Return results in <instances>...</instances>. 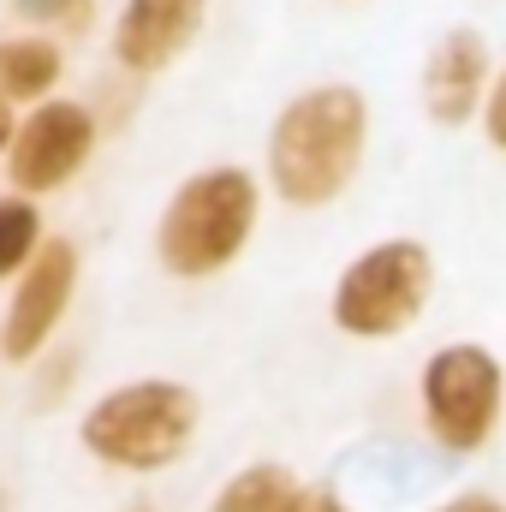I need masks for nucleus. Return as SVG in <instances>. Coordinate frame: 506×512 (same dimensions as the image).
Returning a JSON list of instances; mask_svg holds the SVG:
<instances>
[{
	"mask_svg": "<svg viewBox=\"0 0 506 512\" xmlns=\"http://www.w3.org/2000/svg\"><path fill=\"white\" fill-rule=\"evenodd\" d=\"M292 495H298V477L286 465H251L215 495L209 512H292Z\"/></svg>",
	"mask_w": 506,
	"mask_h": 512,
	"instance_id": "nucleus-11",
	"label": "nucleus"
},
{
	"mask_svg": "<svg viewBox=\"0 0 506 512\" xmlns=\"http://www.w3.org/2000/svg\"><path fill=\"white\" fill-rule=\"evenodd\" d=\"M90 149H96V120H90V108H78V102H36L30 120L12 137V149H6V155H12L6 173H12L18 191L42 197V191L72 185V179L84 173Z\"/></svg>",
	"mask_w": 506,
	"mask_h": 512,
	"instance_id": "nucleus-7",
	"label": "nucleus"
},
{
	"mask_svg": "<svg viewBox=\"0 0 506 512\" xmlns=\"http://www.w3.org/2000/svg\"><path fill=\"white\" fill-rule=\"evenodd\" d=\"M203 18L209 0H126L114 18V60L137 78H155L203 36Z\"/></svg>",
	"mask_w": 506,
	"mask_h": 512,
	"instance_id": "nucleus-9",
	"label": "nucleus"
},
{
	"mask_svg": "<svg viewBox=\"0 0 506 512\" xmlns=\"http://www.w3.org/2000/svg\"><path fill=\"white\" fill-rule=\"evenodd\" d=\"M60 72H66V60L48 36H6L0 42V96L6 102H48Z\"/></svg>",
	"mask_w": 506,
	"mask_h": 512,
	"instance_id": "nucleus-10",
	"label": "nucleus"
},
{
	"mask_svg": "<svg viewBox=\"0 0 506 512\" xmlns=\"http://www.w3.org/2000/svg\"><path fill=\"white\" fill-rule=\"evenodd\" d=\"M441 512H506V501H495V495H483V489H471V495H453Z\"/></svg>",
	"mask_w": 506,
	"mask_h": 512,
	"instance_id": "nucleus-16",
	"label": "nucleus"
},
{
	"mask_svg": "<svg viewBox=\"0 0 506 512\" xmlns=\"http://www.w3.org/2000/svg\"><path fill=\"white\" fill-rule=\"evenodd\" d=\"M197 435V393L185 382H131L114 387L84 417V447L126 471L173 465Z\"/></svg>",
	"mask_w": 506,
	"mask_h": 512,
	"instance_id": "nucleus-5",
	"label": "nucleus"
},
{
	"mask_svg": "<svg viewBox=\"0 0 506 512\" xmlns=\"http://www.w3.org/2000/svg\"><path fill=\"white\" fill-rule=\"evenodd\" d=\"M435 292V256L423 239H376L370 251H358L328 298V316L340 334L352 340H399Z\"/></svg>",
	"mask_w": 506,
	"mask_h": 512,
	"instance_id": "nucleus-3",
	"label": "nucleus"
},
{
	"mask_svg": "<svg viewBox=\"0 0 506 512\" xmlns=\"http://www.w3.org/2000/svg\"><path fill=\"white\" fill-rule=\"evenodd\" d=\"M495 48L483 30L471 24H453L429 42L423 54V72H417V96H423V114L429 126L459 131L471 120H483V102H489V84H495Z\"/></svg>",
	"mask_w": 506,
	"mask_h": 512,
	"instance_id": "nucleus-6",
	"label": "nucleus"
},
{
	"mask_svg": "<svg viewBox=\"0 0 506 512\" xmlns=\"http://www.w3.org/2000/svg\"><path fill=\"white\" fill-rule=\"evenodd\" d=\"M24 12L42 18V24H54V30H90L96 0H24Z\"/></svg>",
	"mask_w": 506,
	"mask_h": 512,
	"instance_id": "nucleus-13",
	"label": "nucleus"
},
{
	"mask_svg": "<svg viewBox=\"0 0 506 512\" xmlns=\"http://www.w3.org/2000/svg\"><path fill=\"white\" fill-rule=\"evenodd\" d=\"M370 149V102L358 84H310L268 126V185L286 209H328L352 191Z\"/></svg>",
	"mask_w": 506,
	"mask_h": 512,
	"instance_id": "nucleus-1",
	"label": "nucleus"
},
{
	"mask_svg": "<svg viewBox=\"0 0 506 512\" xmlns=\"http://www.w3.org/2000/svg\"><path fill=\"white\" fill-rule=\"evenodd\" d=\"M256 215H262V185L245 167L191 173L173 191V203L161 209V227H155L161 268L185 274V280H209V274L233 268L251 245Z\"/></svg>",
	"mask_w": 506,
	"mask_h": 512,
	"instance_id": "nucleus-2",
	"label": "nucleus"
},
{
	"mask_svg": "<svg viewBox=\"0 0 506 512\" xmlns=\"http://www.w3.org/2000/svg\"><path fill=\"white\" fill-rule=\"evenodd\" d=\"M12 137H18V126H12V108H6V96H0V149H12Z\"/></svg>",
	"mask_w": 506,
	"mask_h": 512,
	"instance_id": "nucleus-17",
	"label": "nucleus"
},
{
	"mask_svg": "<svg viewBox=\"0 0 506 512\" xmlns=\"http://www.w3.org/2000/svg\"><path fill=\"white\" fill-rule=\"evenodd\" d=\"M483 137H489V149L495 155H506V66L495 72V84H489V102H483Z\"/></svg>",
	"mask_w": 506,
	"mask_h": 512,
	"instance_id": "nucleus-14",
	"label": "nucleus"
},
{
	"mask_svg": "<svg viewBox=\"0 0 506 512\" xmlns=\"http://www.w3.org/2000/svg\"><path fill=\"white\" fill-rule=\"evenodd\" d=\"M78 286V251L72 239H42V251L24 262V280L6 304V328H0V352L12 364H24L30 352H42V340L60 328L66 298Z\"/></svg>",
	"mask_w": 506,
	"mask_h": 512,
	"instance_id": "nucleus-8",
	"label": "nucleus"
},
{
	"mask_svg": "<svg viewBox=\"0 0 506 512\" xmlns=\"http://www.w3.org/2000/svg\"><path fill=\"white\" fill-rule=\"evenodd\" d=\"M417 405H423V429L441 453H453V459L483 453L506 417L501 358L477 340L435 346L417 370Z\"/></svg>",
	"mask_w": 506,
	"mask_h": 512,
	"instance_id": "nucleus-4",
	"label": "nucleus"
},
{
	"mask_svg": "<svg viewBox=\"0 0 506 512\" xmlns=\"http://www.w3.org/2000/svg\"><path fill=\"white\" fill-rule=\"evenodd\" d=\"M292 512H352V507H346L334 489H304V483H298V495H292Z\"/></svg>",
	"mask_w": 506,
	"mask_h": 512,
	"instance_id": "nucleus-15",
	"label": "nucleus"
},
{
	"mask_svg": "<svg viewBox=\"0 0 506 512\" xmlns=\"http://www.w3.org/2000/svg\"><path fill=\"white\" fill-rule=\"evenodd\" d=\"M42 251V221L24 197H0V280L18 274L30 256Z\"/></svg>",
	"mask_w": 506,
	"mask_h": 512,
	"instance_id": "nucleus-12",
	"label": "nucleus"
},
{
	"mask_svg": "<svg viewBox=\"0 0 506 512\" xmlns=\"http://www.w3.org/2000/svg\"><path fill=\"white\" fill-rule=\"evenodd\" d=\"M0 512H6V495H0Z\"/></svg>",
	"mask_w": 506,
	"mask_h": 512,
	"instance_id": "nucleus-18",
	"label": "nucleus"
}]
</instances>
